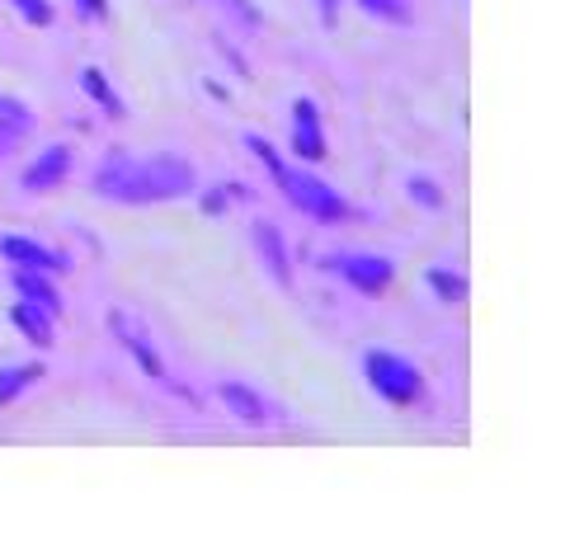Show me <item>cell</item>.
<instances>
[{"label": "cell", "instance_id": "cell-22", "mask_svg": "<svg viewBox=\"0 0 565 541\" xmlns=\"http://www.w3.org/2000/svg\"><path fill=\"white\" fill-rule=\"evenodd\" d=\"M203 213L217 217V213H222V194H207V198H203Z\"/></svg>", "mask_w": 565, "mask_h": 541}, {"label": "cell", "instance_id": "cell-2", "mask_svg": "<svg viewBox=\"0 0 565 541\" xmlns=\"http://www.w3.org/2000/svg\"><path fill=\"white\" fill-rule=\"evenodd\" d=\"M245 147H250L264 165H269V174H274V184H278V194H288V203L292 207H302V213L311 217V221H321V226H340V221H349V203L334 194L330 184H321L316 174H307V170H292V165H282V155L264 142V137H245Z\"/></svg>", "mask_w": 565, "mask_h": 541}, {"label": "cell", "instance_id": "cell-21", "mask_svg": "<svg viewBox=\"0 0 565 541\" xmlns=\"http://www.w3.org/2000/svg\"><path fill=\"white\" fill-rule=\"evenodd\" d=\"M76 6H81V14H90V20H104V14H109L104 0H76Z\"/></svg>", "mask_w": 565, "mask_h": 541}, {"label": "cell", "instance_id": "cell-10", "mask_svg": "<svg viewBox=\"0 0 565 541\" xmlns=\"http://www.w3.org/2000/svg\"><path fill=\"white\" fill-rule=\"evenodd\" d=\"M255 246H259L264 269L274 273V283L292 288V259H288V246H282V231L274 221H255Z\"/></svg>", "mask_w": 565, "mask_h": 541}, {"label": "cell", "instance_id": "cell-9", "mask_svg": "<svg viewBox=\"0 0 565 541\" xmlns=\"http://www.w3.org/2000/svg\"><path fill=\"white\" fill-rule=\"evenodd\" d=\"M66 170H71V147H47L39 161H33L29 170H24V188L29 194H52L62 180H66Z\"/></svg>", "mask_w": 565, "mask_h": 541}, {"label": "cell", "instance_id": "cell-14", "mask_svg": "<svg viewBox=\"0 0 565 541\" xmlns=\"http://www.w3.org/2000/svg\"><path fill=\"white\" fill-rule=\"evenodd\" d=\"M81 85H85V95H90V99L99 104V109L114 118V123H118L122 113H128V109H122V99L109 90V80H104V72H99V66H85V72H81Z\"/></svg>", "mask_w": 565, "mask_h": 541}, {"label": "cell", "instance_id": "cell-1", "mask_svg": "<svg viewBox=\"0 0 565 541\" xmlns=\"http://www.w3.org/2000/svg\"><path fill=\"white\" fill-rule=\"evenodd\" d=\"M90 188L109 203H174L189 198L199 188V174L184 155L174 151H151V155H132V151H109L90 174Z\"/></svg>", "mask_w": 565, "mask_h": 541}, {"label": "cell", "instance_id": "cell-16", "mask_svg": "<svg viewBox=\"0 0 565 541\" xmlns=\"http://www.w3.org/2000/svg\"><path fill=\"white\" fill-rule=\"evenodd\" d=\"M359 6L386 24H415V0H359Z\"/></svg>", "mask_w": 565, "mask_h": 541}, {"label": "cell", "instance_id": "cell-7", "mask_svg": "<svg viewBox=\"0 0 565 541\" xmlns=\"http://www.w3.org/2000/svg\"><path fill=\"white\" fill-rule=\"evenodd\" d=\"M292 151L302 155V161H321V155H326L321 113H316L311 99H297V104H292Z\"/></svg>", "mask_w": 565, "mask_h": 541}, {"label": "cell", "instance_id": "cell-20", "mask_svg": "<svg viewBox=\"0 0 565 541\" xmlns=\"http://www.w3.org/2000/svg\"><path fill=\"white\" fill-rule=\"evenodd\" d=\"M6 6H14L24 14V20L33 24V29H43V24H52V10H47V0H6Z\"/></svg>", "mask_w": 565, "mask_h": 541}, {"label": "cell", "instance_id": "cell-12", "mask_svg": "<svg viewBox=\"0 0 565 541\" xmlns=\"http://www.w3.org/2000/svg\"><path fill=\"white\" fill-rule=\"evenodd\" d=\"M14 288H20V292H24V302H33V306H43V311H62L57 288H52L39 269H14Z\"/></svg>", "mask_w": 565, "mask_h": 541}, {"label": "cell", "instance_id": "cell-4", "mask_svg": "<svg viewBox=\"0 0 565 541\" xmlns=\"http://www.w3.org/2000/svg\"><path fill=\"white\" fill-rule=\"evenodd\" d=\"M217 400L241 419V424H250V429H269V424H282V419H288L274 405V400H264L255 387H245V381H222Z\"/></svg>", "mask_w": 565, "mask_h": 541}, {"label": "cell", "instance_id": "cell-3", "mask_svg": "<svg viewBox=\"0 0 565 541\" xmlns=\"http://www.w3.org/2000/svg\"><path fill=\"white\" fill-rule=\"evenodd\" d=\"M363 372H367V381H373V391L386 400V405H396V410L415 405V400L424 396L419 368L411 358L392 354V348H367V354H363Z\"/></svg>", "mask_w": 565, "mask_h": 541}, {"label": "cell", "instance_id": "cell-18", "mask_svg": "<svg viewBox=\"0 0 565 541\" xmlns=\"http://www.w3.org/2000/svg\"><path fill=\"white\" fill-rule=\"evenodd\" d=\"M405 188H411V198H415L419 207H444V188H438L429 174H411V180H405Z\"/></svg>", "mask_w": 565, "mask_h": 541}, {"label": "cell", "instance_id": "cell-13", "mask_svg": "<svg viewBox=\"0 0 565 541\" xmlns=\"http://www.w3.org/2000/svg\"><path fill=\"white\" fill-rule=\"evenodd\" d=\"M33 128H39V118H33L29 104H20L14 95H0V132L14 142V137H29Z\"/></svg>", "mask_w": 565, "mask_h": 541}, {"label": "cell", "instance_id": "cell-23", "mask_svg": "<svg viewBox=\"0 0 565 541\" xmlns=\"http://www.w3.org/2000/svg\"><path fill=\"white\" fill-rule=\"evenodd\" d=\"M6 151H10V137H6V132H0V155H6Z\"/></svg>", "mask_w": 565, "mask_h": 541}, {"label": "cell", "instance_id": "cell-17", "mask_svg": "<svg viewBox=\"0 0 565 541\" xmlns=\"http://www.w3.org/2000/svg\"><path fill=\"white\" fill-rule=\"evenodd\" d=\"M429 288L444 296V302H462V296H467V278L452 273V269H429Z\"/></svg>", "mask_w": 565, "mask_h": 541}, {"label": "cell", "instance_id": "cell-11", "mask_svg": "<svg viewBox=\"0 0 565 541\" xmlns=\"http://www.w3.org/2000/svg\"><path fill=\"white\" fill-rule=\"evenodd\" d=\"M10 321H14V329L29 339V344H39V348H47L52 344V325H47V311L43 306H33V302H14L10 306Z\"/></svg>", "mask_w": 565, "mask_h": 541}, {"label": "cell", "instance_id": "cell-15", "mask_svg": "<svg viewBox=\"0 0 565 541\" xmlns=\"http://www.w3.org/2000/svg\"><path fill=\"white\" fill-rule=\"evenodd\" d=\"M43 377V363H20V368H0V405H10L29 381Z\"/></svg>", "mask_w": 565, "mask_h": 541}, {"label": "cell", "instance_id": "cell-19", "mask_svg": "<svg viewBox=\"0 0 565 541\" xmlns=\"http://www.w3.org/2000/svg\"><path fill=\"white\" fill-rule=\"evenodd\" d=\"M217 6L232 14L236 24H245V29H264V14H259V6L255 0H217Z\"/></svg>", "mask_w": 565, "mask_h": 541}, {"label": "cell", "instance_id": "cell-8", "mask_svg": "<svg viewBox=\"0 0 565 541\" xmlns=\"http://www.w3.org/2000/svg\"><path fill=\"white\" fill-rule=\"evenodd\" d=\"M0 255H6L14 269H39V273H57V269H66V259H62V255L43 250L39 240H29V236H0Z\"/></svg>", "mask_w": 565, "mask_h": 541}, {"label": "cell", "instance_id": "cell-6", "mask_svg": "<svg viewBox=\"0 0 565 541\" xmlns=\"http://www.w3.org/2000/svg\"><path fill=\"white\" fill-rule=\"evenodd\" d=\"M109 329H114V339L122 344V348H128V354L141 363V372H147V377H166V363H161V354H156V348L147 344V335H141V325L128 316V311H109Z\"/></svg>", "mask_w": 565, "mask_h": 541}, {"label": "cell", "instance_id": "cell-5", "mask_svg": "<svg viewBox=\"0 0 565 541\" xmlns=\"http://www.w3.org/2000/svg\"><path fill=\"white\" fill-rule=\"evenodd\" d=\"M334 273H344L363 296H382L386 288H392L396 264L386 255H340L334 259Z\"/></svg>", "mask_w": 565, "mask_h": 541}]
</instances>
